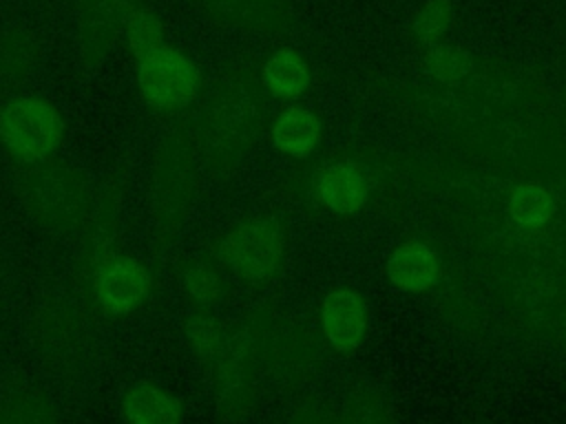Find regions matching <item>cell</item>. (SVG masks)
<instances>
[{
    "mask_svg": "<svg viewBox=\"0 0 566 424\" xmlns=\"http://www.w3.org/2000/svg\"><path fill=\"white\" fill-rule=\"evenodd\" d=\"M197 190V137L188 121L170 128L159 144L153 208L157 245L170 247L179 236Z\"/></svg>",
    "mask_w": 566,
    "mask_h": 424,
    "instance_id": "6da1fadb",
    "label": "cell"
},
{
    "mask_svg": "<svg viewBox=\"0 0 566 424\" xmlns=\"http://www.w3.org/2000/svg\"><path fill=\"white\" fill-rule=\"evenodd\" d=\"M20 192L29 216L46 230H71L88 214V179L64 161L33 163L20 179Z\"/></svg>",
    "mask_w": 566,
    "mask_h": 424,
    "instance_id": "7a4b0ae2",
    "label": "cell"
},
{
    "mask_svg": "<svg viewBox=\"0 0 566 424\" xmlns=\"http://www.w3.org/2000/svg\"><path fill=\"white\" fill-rule=\"evenodd\" d=\"M254 115V99L243 80L219 82L199 117L197 132L201 155L212 170L230 168L250 139Z\"/></svg>",
    "mask_w": 566,
    "mask_h": 424,
    "instance_id": "3957f363",
    "label": "cell"
},
{
    "mask_svg": "<svg viewBox=\"0 0 566 424\" xmlns=\"http://www.w3.org/2000/svg\"><path fill=\"white\" fill-rule=\"evenodd\" d=\"M64 137L60 110L42 97H13L0 108V146L18 161H46Z\"/></svg>",
    "mask_w": 566,
    "mask_h": 424,
    "instance_id": "277c9868",
    "label": "cell"
},
{
    "mask_svg": "<svg viewBox=\"0 0 566 424\" xmlns=\"http://www.w3.org/2000/svg\"><path fill=\"white\" fill-rule=\"evenodd\" d=\"M214 254L241 278L265 280L276 274L285 254L283 225L272 216L245 219L217 241Z\"/></svg>",
    "mask_w": 566,
    "mask_h": 424,
    "instance_id": "5b68a950",
    "label": "cell"
},
{
    "mask_svg": "<svg viewBox=\"0 0 566 424\" xmlns=\"http://www.w3.org/2000/svg\"><path fill=\"white\" fill-rule=\"evenodd\" d=\"M137 86L153 110L177 113L197 97L201 73L188 55L161 44L137 60Z\"/></svg>",
    "mask_w": 566,
    "mask_h": 424,
    "instance_id": "8992f818",
    "label": "cell"
},
{
    "mask_svg": "<svg viewBox=\"0 0 566 424\" xmlns=\"http://www.w3.org/2000/svg\"><path fill=\"white\" fill-rule=\"evenodd\" d=\"M91 322L69 298H49L35 316L33 338L42 358L57 367H75L91 347Z\"/></svg>",
    "mask_w": 566,
    "mask_h": 424,
    "instance_id": "52a82bcc",
    "label": "cell"
},
{
    "mask_svg": "<svg viewBox=\"0 0 566 424\" xmlns=\"http://www.w3.org/2000/svg\"><path fill=\"white\" fill-rule=\"evenodd\" d=\"M97 305L111 316H126L139 309L153 289L150 269L126 254H108L91 276Z\"/></svg>",
    "mask_w": 566,
    "mask_h": 424,
    "instance_id": "ba28073f",
    "label": "cell"
},
{
    "mask_svg": "<svg viewBox=\"0 0 566 424\" xmlns=\"http://www.w3.org/2000/svg\"><path fill=\"white\" fill-rule=\"evenodd\" d=\"M139 0H82L80 2V51L86 66L99 64Z\"/></svg>",
    "mask_w": 566,
    "mask_h": 424,
    "instance_id": "9c48e42d",
    "label": "cell"
},
{
    "mask_svg": "<svg viewBox=\"0 0 566 424\" xmlns=\"http://www.w3.org/2000/svg\"><path fill=\"white\" fill-rule=\"evenodd\" d=\"M323 333L336 351L356 349L367 331V305L354 289H334L321 305Z\"/></svg>",
    "mask_w": 566,
    "mask_h": 424,
    "instance_id": "30bf717a",
    "label": "cell"
},
{
    "mask_svg": "<svg viewBox=\"0 0 566 424\" xmlns=\"http://www.w3.org/2000/svg\"><path fill=\"white\" fill-rule=\"evenodd\" d=\"M119 181L111 179L91 212L86 232H84V243H82V272L86 280H91L93 272L97 265L113 254V241L117 234V221H119Z\"/></svg>",
    "mask_w": 566,
    "mask_h": 424,
    "instance_id": "8fae6325",
    "label": "cell"
},
{
    "mask_svg": "<svg viewBox=\"0 0 566 424\" xmlns=\"http://www.w3.org/2000/svg\"><path fill=\"white\" fill-rule=\"evenodd\" d=\"M217 22L250 29L281 31L290 22L285 0H195Z\"/></svg>",
    "mask_w": 566,
    "mask_h": 424,
    "instance_id": "7c38bea8",
    "label": "cell"
},
{
    "mask_svg": "<svg viewBox=\"0 0 566 424\" xmlns=\"http://www.w3.org/2000/svg\"><path fill=\"white\" fill-rule=\"evenodd\" d=\"M316 199L336 214H354L369 199V183L352 163H329L314 179Z\"/></svg>",
    "mask_w": 566,
    "mask_h": 424,
    "instance_id": "4fadbf2b",
    "label": "cell"
},
{
    "mask_svg": "<svg viewBox=\"0 0 566 424\" xmlns=\"http://www.w3.org/2000/svg\"><path fill=\"white\" fill-rule=\"evenodd\" d=\"M119 409L126 424H181L184 417L181 400L153 382L128 386Z\"/></svg>",
    "mask_w": 566,
    "mask_h": 424,
    "instance_id": "5bb4252c",
    "label": "cell"
},
{
    "mask_svg": "<svg viewBox=\"0 0 566 424\" xmlns=\"http://www.w3.org/2000/svg\"><path fill=\"white\" fill-rule=\"evenodd\" d=\"M387 276L398 289L424 292L438 280V258L424 243H402L387 261Z\"/></svg>",
    "mask_w": 566,
    "mask_h": 424,
    "instance_id": "9a60e30c",
    "label": "cell"
},
{
    "mask_svg": "<svg viewBox=\"0 0 566 424\" xmlns=\"http://www.w3.org/2000/svg\"><path fill=\"white\" fill-rule=\"evenodd\" d=\"M321 139V121L312 110L287 108L283 110L272 126L274 146L287 155L303 159L307 157Z\"/></svg>",
    "mask_w": 566,
    "mask_h": 424,
    "instance_id": "2e32d148",
    "label": "cell"
},
{
    "mask_svg": "<svg viewBox=\"0 0 566 424\" xmlns=\"http://www.w3.org/2000/svg\"><path fill=\"white\" fill-rule=\"evenodd\" d=\"M310 66L307 62L292 49H281L272 53L263 66V84L265 88L283 99L298 97L310 86Z\"/></svg>",
    "mask_w": 566,
    "mask_h": 424,
    "instance_id": "e0dca14e",
    "label": "cell"
},
{
    "mask_svg": "<svg viewBox=\"0 0 566 424\" xmlns=\"http://www.w3.org/2000/svg\"><path fill=\"white\" fill-rule=\"evenodd\" d=\"M40 46L35 38L18 26L9 29L0 38V77L9 84L22 82L38 64Z\"/></svg>",
    "mask_w": 566,
    "mask_h": 424,
    "instance_id": "ac0fdd59",
    "label": "cell"
},
{
    "mask_svg": "<svg viewBox=\"0 0 566 424\" xmlns=\"http://www.w3.org/2000/svg\"><path fill=\"white\" fill-rule=\"evenodd\" d=\"M555 201L548 190L537 183H522L509 197V214L522 227H542L551 221Z\"/></svg>",
    "mask_w": 566,
    "mask_h": 424,
    "instance_id": "d6986e66",
    "label": "cell"
},
{
    "mask_svg": "<svg viewBox=\"0 0 566 424\" xmlns=\"http://www.w3.org/2000/svg\"><path fill=\"white\" fill-rule=\"evenodd\" d=\"M184 292L199 305H214L223 298L226 285L219 269L206 258H188L179 267Z\"/></svg>",
    "mask_w": 566,
    "mask_h": 424,
    "instance_id": "ffe728a7",
    "label": "cell"
},
{
    "mask_svg": "<svg viewBox=\"0 0 566 424\" xmlns=\"http://www.w3.org/2000/svg\"><path fill=\"white\" fill-rule=\"evenodd\" d=\"M0 424H57L51 400L38 389L15 391L0 415Z\"/></svg>",
    "mask_w": 566,
    "mask_h": 424,
    "instance_id": "44dd1931",
    "label": "cell"
},
{
    "mask_svg": "<svg viewBox=\"0 0 566 424\" xmlns=\"http://www.w3.org/2000/svg\"><path fill=\"white\" fill-rule=\"evenodd\" d=\"M124 31H126L128 46H130V51L137 60H142L144 55H148L150 51H155L164 44L161 20L157 18L155 11H150L146 7H137L128 15V20L124 24Z\"/></svg>",
    "mask_w": 566,
    "mask_h": 424,
    "instance_id": "7402d4cb",
    "label": "cell"
},
{
    "mask_svg": "<svg viewBox=\"0 0 566 424\" xmlns=\"http://www.w3.org/2000/svg\"><path fill=\"white\" fill-rule=\"evenodd\" d=\"M184 329H186V338H188L192 351L199 358L210 360V362H214L219 358V353L226 347L228 336L214 318L203 316V314H192V316H188Z\"/></svg>",
    "mask_w": 566,
    "mask_h": 424,
    "instance_id": "603a6c76",
    "label": "cell"
},
{
    "mask_svg": "<svg viewBox=\"0 0 566 424\" xmlns=\"http://www.w3.org/2000/svg\"><path fill=\"white\" fill-rule=\"evenodd\" d=\"M471 55L453 44H436L424 55V71L440 82H458L471 73Z\"/></svg>",
    "mask_w": 566,
    "mask_h": 424,
    "instance_id": "cb8c5ba5",
    "label": "cell"
},
{
    "mask_svg": "<svg viewBox=\"0 0 566 424\" xmlns=\"http://www.w3.org/2000/svg\"><path fill=\"white\" fill-rule=\"evenodd\" d=\"M453 18L451 0H427L411 22V33L422 44H433L449 29Z\"/></svg>",
    "mask_w": 566,
    "mask_h": 424,
    "instance_id": "d4e9b609",
    "label": "cell"
}]
</instances>
